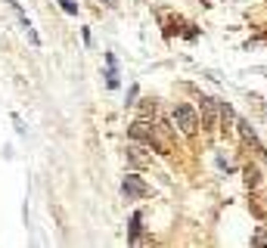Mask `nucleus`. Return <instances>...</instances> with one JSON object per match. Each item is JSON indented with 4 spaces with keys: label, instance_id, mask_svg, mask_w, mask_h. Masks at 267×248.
<instances>
[{
    "label": "nucleus",
    "instance_id": "7ed1b4c3",
    "mask_svg": "<svg viewBox=\"0 0 267 248\" xmlns=\"http://www.w3.org/2000/svg\"><path fill=\"white\" fill-rule=\"evenodd\" d=\"M59 4H62V10H65V13H78V7L72 4V0H59Z\"/></svg>",
    "mask_w": 267,
    "mask_h": 248
},
{
    "label": "nucleus",
    "instance_id": "20e7f679",
    "mask_svg": "<svg viewBox=\"0 0 267 248\" xmlns=\"http://www.w3.org/2000/svg\"><path fill=\"white\" fill-rule=\"evenodd\" d=\"M106 4H115V0H106Z\"/></svg>",
    "mask_w": 267,
    "mask_h": 248
},
{
    "label": "nucleus",
    "instance_id": "f03ea898",
    "mask_svg": "<svg viewBox=\"0 0 267 248\" xmlns=\"http://www.w3.org/2000/svg\"><path fill=\"white\" fill-rule=\"evenodd\" d=\"M124 192H128V196H146V186L137 180V177H128V180H124Z\"/></svg>",
    "mask_w": 267,
    "mask_h": 248
},
{
    "label": "nucleus",
    "instance_id": "f257e3e1",
    "mask_svg": "<svg viewBox=\"0 0 267 248\" xmlns=\"http://www.w3.org/2000/svg\"><path fill=\"white\" fill-rule=\"evenodd\" d=\"M174 118H177V124L184 128V134H193L196 128H199V118H196V112L190 109V105H177V109H174Z\"/></svg>",
    "mask_w": 267,
    "mask_h": 248
}]
</instances>
